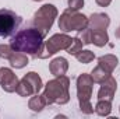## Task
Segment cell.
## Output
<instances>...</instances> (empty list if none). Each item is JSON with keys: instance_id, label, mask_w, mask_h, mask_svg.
I'll use <instances>...</instances> for the list:
<instances>
[{"instance_id": "e0dca14e", "label": "cell", "mask_w": 120, "mask_h": 119, "mask_svg": "<svg viewBox=\"0 0 120 119\" xmlns=\"http://www.w3.org/2000/svg\"><path fill=\"white\" fill-rule=\"evenodd\" d=\"M95 112L99 116H108L112 112V101L108 99H98V104L95 107Z\"/></svg>"}, {"instance_id": "5bb4252c", "label": "cell", "mask_w": 120, "mask_h": 119, "mask_svg": "<svg viewBox=\"0 0 120 119\" xmlns=\"http://www.w3.org/2000/svg\"><path fill=\"white\" fill-rule=\"evenodd\" d=\"M8 62H10V64H11L13 67H15V69H22L24 66L28 64V58H27L25 53L14 51V52L11 53V56L8 58Z\"/></svg>"}, {"instance_id": "52a82bcc", "label": "cell", "mask_w": 120, "mask_h": 119, "mask_svg": "<svg viewBox=\"0 0 120 119\" xmlns=\"http://www.w3.org/2000/svg\"><path fill=\"white\" fill-rule=\"evenodd\" d=\"M22 18L8 8L0 10V38H8L14 35L21 25Z\"/></svg>"}, {"instance_id": "9a60e30c", "label": "cell", "mask_w": 120, "mask_h": 119, "mask_svg": "<svg viewBox=\"0 0 120 119\" xmlns=\"http://www.w3.org/2000/svg\"><path fill=\"white\" fill-rule=\"evenodd\" d=\"M109 41V36H108V32L106 30H92V39H91V44L96 45V46H105Z\"/></svg>"}, {"instance_id": "484cf974", "label": "cell", "mask_w": 120, "mask_h": 119, "mask_svg": "<svg viewBox=\"0 0 120 119\" xmlns=\"http://www.w3.org/2000/svg\"><path fill=\"white\" fill-rule=\"evenodd\" d=\"M34 1H41V0H34Z\"/></svg>"}, {"instance_id": "d4e9b609", "label": "cell", "mask_w": 120, "mask_h": 119, "mask_svg": "<svg viewBox=\"0 0 120 119\" xmlns=\"http://www.w3.org/2000/svg\"><path fill=\"white\" fill-rule=\"evenodd\" d=\"M115 35H116V38H120V25L117 27V30H116V32H115Z\"/></svg>"}, {"instance_id": "30bf717a", "label": "cell", "mask_w": 120, "mask_h": 119, "mask_svg": "<svg viewBox=\"0 0 120 119\" xmlns=\"http://www.w3.org/2000/svg\"><path fill=\"white\" fill-rule=\"evenodd\" d=\"M117 90V83L116 80L110 76L109 79H106L103 83H101V88L98 91V99H108L112 101L115 97V92Z\"/></svg>"}, {"instance_id": "ffe728a7", "label": "cell", "mask_w": 120, "mask_h": 119, "mask_svg": "<svg viewBox=\"0 0 120 119\" xmlns=\"http://www.w3.org/2000/svg\"><path fill=\"white\" fill-rule=\"evenodd\" d=\"M75 58H77L78 62L87 64V63H90V62H92V60L95 59V53L91 52V51H80V52L75 55Z\"/></svg>"}, {"instance_id": "ba28073f", "label": "cell", "mask_w": 120, "mask_h": 119, "mask_svg": "<svg viewBox=\"0 0 120 119\" xmlns=\"http://www.w3.org/2000/svg\"><path fill=\"white\" fill-rule=\"evenodd\" d=\"M42 87H43L42 79L38 76V73L30 71V73H27V74L22 77V80L18 83L15 92H17L18 95H21V97H31V95H34V94H38V92L42 90Z\"/></svg>"}, {"instance_id": "8992f818", "label": "cell", "mask_w": 120, "mask_h": 119, "mask_svg": "<svg viewBox=\"0 0 120 119\" xmlns=\"http://www.w3.org/2000/svg\"><path fill=\"white\" fill-rule=\"evenodd\" d=\"M56 17H57V8L53 4H45L35 13L34 20H32V25L35 28H38L46 36L49 30L52 28Z\"/></svg>"}, {"instance_id": "7a4b0ae2", "label": "cell", "mask_w": 120, "mask_h": 119, "mask_svg": "<svg viewBox=\"0 0 120 119\" xmlns=\"http://www.w3.org/2000/svg\"><path fill=\"white\" fill-rule=\"evenodd\" d=\"M70 80L66 76H57L55 80H50L46 83L42 97L46 101V105L50 104H59L64 105L70 101Z\"/></svg>"}, {"instance_id": "8fae6325", "label": "cell", "mask_w": 120, "mask_h": 119, "mask_svg": "<svg viewBox=\"0 0 120 119\" xmlns=\"http://www.w3.org/2000/svg\"><path fill=\"white\" fill-rule=\"evenodd\" d=\"M110 24V18L105 13H95L88 18V27L91 30H106Z\"/></svg>"}, {"instance_id": "2e32d148", "label": "cell", "mask_w": 120, "mask_h": 119, "mask_svg": "<svg viewBox=\"0 0 120 119\" xmlns=\"http://www.w3.org/2000/svg\"><path fill=\"white\" fill-rule=\"evenodd\" d=\"M110 74L112 73H109L108 70H105L102 66H96L94 70H92V73H91V77H92V80H94V83H98V84H101V83H103L106 79H109L110 77Z\"/></svg>"}, {"instance_id": "7402d4cb", "label": "cell", "mask_w": 120, "mask_h": 119, "mask_svg": "<svg viewBox=\"0 0 120 119\" xmlns=\"http://www.w3.org/2000/svg\"><path fill=\"white\" fill-rule=\"evenodd\" d=\"M13 52H14V51H13V48H11L10 45H0V58L8 59Z\"/></svg>"}, {"instance_id": "44dd1931", "label": "cell", "mask_w": 120, "mask_h": 119, "mask_svg": "<svg viewBox=\"0 0 120 119\" xmlns=\"http://www.w3.org/2000/svg\"><path fill=\"white\" fill-rule=\"evenodd\" d=\"M77 36L82 41L84 45H90L91 39H92V30H91L90 27H87V28H84V30L78 31V35H77Z\"/></svg>"}, {"instance_id": "5b68a950", "label": "cell", "mask_w": 120, "mask_h": 119, "mask_svg": "<svg viewBox=\"0 0 120 119\" xmlns=\"http://www.w3.org/2000/svg\"><path fill=\"white\" fill-rule=\"evenodd\" d=\"M88 27V18L71 8H67L63 11V14L59 18V28L63 32L68 31H81Z\"/></svg>"}, {"instance_id": "603a6c76", "label": "cell", "mask_w": 120, "mask_h": 119, "mask_svg": "<svg viewBox=\"0 0 120 119\" xmlns=\"http://www.w3.org/2000/svg\"><path fill=\"white\" fill-rule=\"evenodd\" d=\"M84 6V0H68V8L78 11Z\"/></svg>"}, {"instance_id": "4fadbf2b", "label": "cell", "mask_w": 120, "mask_h": 119, "mask_svg": "<svg viewBox=\"0 0 120 119\" xmlns=\"http://www.w3.org/2000/svg\"><path fill=\"white\" fill-rule=\"evenodd\" d=\"M117 63H119V60L115 55H105V56H101L98 59V64L102 66L109 73H113V70L117 67Z\"/></svg>"}, {"instance_id": "3957f363", "label": "cell", "mask_w": 120, "mask_h": 119, "mask_svg": "<svg viewBox=\"0 0 120 119\" xmlns=\"http://www.w3.org/2000/svg\"><path fill=\"white\" fill-rule=\"evenodd\" d=\"M92 87H94V80L91 74L82 73L77 79V97L80 102V109L84 114H92L94 108L91 105V97H92Z\"/></svg>"}, {"instance_id": "6da1fadb", "label": "cell", "mask_w": 120, "mask_h": 119, "mask_svg": "<svg viewBox=\"0 0 120 119\" xmlns=\"http://www.w3.org/2000/svg\"><path fill=\"white\" fill-rule=\"evenodd\" d=\"M43 38H45V35L38 28L27 27V28L20 30L18 32L14 34V36L11 38L10 46L13 48V51L22 52L25 55H31L35 58L38 51L43 45Z\"/></svg>"}, {"instance_id": "277c9868", "label": "cell", "mask_w": 120, "mask_h": 119, "mask_svg": "<svg viewBox=\"0 0 120 119\" xmlns=\"http://www.w3.org/2000/svg\"><path fill=\"white\" fill-rule=\"evenodd\" d=\"M73 42V38H70L66 34H55L53 36H50L46 42H43L42 48L38 51L35 58L39 59H48L49 56H53L56 52H59L61 49H67Z\"/></svg>"}, {"instance_id": "cb8c5ba5", "label": "cell", "mask_w": 120, "mask_h": 119, "mask_svg": "<svg viewBox=\"0 0 120 119\" xmlns=\"http://www.w3.org/2000/svg\"><path fill=\"white\" fill-rule=\"evenodd\" d=\"M95 1H96L101 7H108V6L110 4V1H112V0H95Z\"/></svg>"}, {"instance_id": "7c38bea8", "label": "cell", "mask_w": 120, "mask_h": 119, "mask_svg": "<svg viewBox=\"0 0 120 119\" xmlns=\"http://www.w3.org/2000/svg\"><path fill=\"white\" fill-rule=\"evenodd\" d=\"M67 69H68V62L64 59V58H56V59H53L50 62V64H49V70H50V73L53 74V76H64L66 74V71H67Z\"/></svg>"}, {"instance_id": "d6986e66", "label": "cell", "mask_w": 120, "mask_h": 119, "mask_svg": "<svg viewBox=\"0 0 120 119\" xmlns=\"http://www.w3.org/2000/svg\"><path fill=\"white\" fill-rule=\"evenodd\" d=\"M82 45H84V44H82V41H81L78 36H75V38H73L71 45H70L66 51H67L70 55H74V56H75L80 51H82Z\"/></svg>"}, {"instance_id": "ac0fdd59", "label": "cell", "mask_w": 120, "mask_h": 119, "mask_svg": "<svg viewBox=\"0 0 120 119\" xmlns=\"http://www.w3.org/2000/svg\"><path fill=\"white\" fill-rule=\"evenodd\" d=\"M45 105H46L45 98L42 95H38V94H34V97L31 98L30 102H28V107H30L34 112H41L45 108Z\"/></svg>"}, {"instance_id": "9c48e42d", "label": "cell", "mask_w": 120, "mask_h": 119, "mask_svg": "<svg viewBox=\"0 0 120 119\" xmlns=\"http://www.w3.org/2000/svg\"><path fill=\"white\" fill-rule=\"evenodd\" d=\"M18 77L13 73L11 69L1 67L0 69V86L6 92H14L18 86Z\"/></svg>"}]
</instances>
